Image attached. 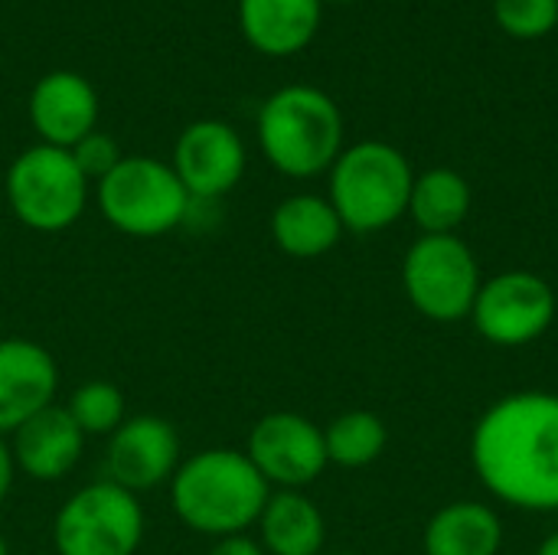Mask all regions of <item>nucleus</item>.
<instances>
[{"label": "nucleus", "instance_id": "c85d7f7f", "mask_svg": "<svg viewBox=\"0 0 558 555\" xmlns=\"http://www.w3.org/2000/svg\"><path fill=\"white\" fill-rule=\"evenodd\" d=\"M324 3H356V0H324Z\"/></svg>", "mask_w": 558, "mask_h": 555}, {"label": "nucleus", "instance_id": "412c9836", "mask_svg": "<svg viewBox=\"0 0 558 555\" xmlns=\"http://www.w3.org/2000/svg\"><path fill=\"white\" fill-rule=\"evenodd\" d=\"M324 445H327L330 464L360 471L383 458V451L389 445V429L376 412L350 409V412H340L337 419H330V425L324 429Z\"/></svg>", "mask_w": 558, "mask_h": 555}, {"label": "nucleus", "instance_id": "f3484780", "mask_svg": "<svg viewBox=\"0 0 558 555\" xmlns=\"http://www.w3.org/2000/svg\"><path fill=\"white\" fill-rule=\"evenodd\" d=\"M504 520L490 504L454 500L445 504L422 533L425 555H500Z\"/></svg>", "mask_w": 558, "mask_h": 555}, {"label": "nucleus", "instance_id": "1a4fd4ad", "mask_svg": "<svg viewBox=\"0 0 558 555\" xmlns=\"http://www.w3.org/2000/svg\"><path fill=\"white\" fill-rule=\"evenodd\" d=\"M558 298L553 285L526 268H510L487 278L471 307L474 330L494 347H530L556 321Z\"/></svg>", "mask_w": 558, "mask_h": 555}, {"label": "nucleus", "instance_id": "2eb2a0df", "mask_svg": "<svg viewBox=\"0 0 558 555\" xmlns=\"http://www.w3.org/2000/svg\"><path fill=\"white\" fill-rule=\"evenodd\" d=\"M10 451L16 461V474H26L36 484H56L78 468L85 455V435L72 422L65 406L52 402L10 435Z\"/></svg>", "mask_w": 558, "mask_h": 555}, {"label": "nucleus", "instance_id": "9d476101", "mask_svg": "<svg viewBox=\"0 0 558 555\" xmlns=\"http://www.w3.org/2000/svg\"><path fill=\"white\" fill-rule=\"evenodd\" d=\"M245 455L271 491H304L330 464L324 429L301 412L262 415L248 432Z\"/></svg>", "mask_w": 558, "mask_h": 555}, {"label": "nucleus", "instance_id": "a878e982", "mask_svg": "<svg viewBox=\"0 0 558 555\" xmlns=\"http://www.w3.org/2000/svg\"><path fill=\"white\" fill-rule=\"evenodd\" d=\"M13 481H16V461H13V451H10L7 435H0V504L10 497Z\"/></svg>", "mask_w": 558, "mask_h": 555}, {"label": "nucleus", "instance_id": "bb28decb", "mask_svg": "<svg viewBox=\"0 0 558 555\" xmlns=\"http://www.w3.org/2000/svg\"><path fill=\"white\" fill-rule=\"evenodd\" d=\"M536 555H558V530H556V533H549V536H546V540L539 543Z\"/></svg>", "mask_w": 558, "mask_h": 555}, {"label": "nucleus", "instance_id": "aec40b11", "mask_svg": "<svg viewBox=\"0 0 558 555\" xmlns=\"http://www.w3.org/2000/svg\"><path fill=\"white\" fill-rule=\"evenodd\" d=\"M474 193L471 183L451 167H432L415 173L409 216L422 229V236H458L471 213Z\"/></svg>", "mask_w": 558, "mask_h": 555}, {"label": "nucleus", "instance_id": "f8f14e48", "mask_svg": "<svg viewBox=\"0 0 558 555\" xmlns=\"http://www.w3.org/2000/svg\"><path fill=\"white\" fill-rule=\"evenodd\" d=\"M183 461V442L173 422L160 415H128L108 438L105 471L108 481L131 494L167 487Z\"/></svg>", "mask_w": 558, "mask_h": 555}, {"label": "nucleus", "instance_id": "b1692460", "mask_svg": "<svg viewBox=\"0 0 558 555\" xmlns=\"http://www.w3.org/2000/svg\"><path fill=\"white\" fill-rule=\"evenodd\" d=\"M72 157H75V164H78V170L88 177V183L95 186L101 177H108L118 164H121V147H118V141L111 137V134H101L98 128L88 134V137H82L72 150H69Z\"/></svg>", "mask_w": 558, "mask_h": 555}, {"label": "nucleus", "instance_id": "6e6552de", "mask_svg": "<svg viewBox=\"0 0 558 555\" xmlns=\"http://www.w3.org/2000/svg\"><path fill=\"white\" fill-rule=\"evenodd\" d=\"M481 285L477 255L458 236H422L402 258V291L435 324L468 321Z\"/></svg>", "mask_w": 558, "mask_h": 555}, {"label": "nucleus", "instance_id": "4be33fe9", "mask_svg": "<svg viewBox=\"0 0 558 555\" xmlns=\"http://www.w3.org/2000/svg\"><path fill=\"white\" fill-rule=\"evenodd\" d=\"M65 412L82 429L85 438H101V435L111 438L128 419V399L114 383L88 379L72 389V396L65 399Z\"/></svg>", "mask_w": 558, "mask_h": 555}, {"label": "nucleus", "instance_id": "c756f323", "mask_svg": "<svg viewBox=\"0 0 558 555\" xmlns=\"http://www.w3.org/2000/svg\"><path fill=\"white\" fill-rule=\"evenodd\" d=\"M324 555H350V553H324Z\"/></svg>", "mask_w": 558, "mask_h": 555}, {"label": "nucleus", "instance_id": "a211bd4d", "mask_svg": "<svg viewBox=\"0 0 558 555\" xmlns=\"http://www.w3.org/2000/svg\"><path fill=\"white\" fill-rule=\"evenodd\" d=\"M343 232L337 209L317 193L284 196L271 213V239L291 258H320L340 245Z\"/></svg>", "mask_w": 558, "mask_h": 555}, {"label": "nucleus", "instance_id": "5701e85b", "mask_svg": "<svg viewBox=\"0 0 558 555\" xmlns=\"http://www.w3.org/2000/svg\"><path fill=\"white\" fill-rule=\"evenodd\" d=\"M494 16L517 39H539L558 26V0H494Z\"/></svg>", "mask_w": 558, "mask_h": 555}, {"label": "nucleus", "instance_id": "9b49d317", "mask_svg": "<svg viewBox=\"0 0 558 555\" xmlns=\"http://www.w3.org/2000/svg\"><path fill=\"white\" fill-rule=\"evenodd\" d=\"M170 167L196 203H216L242 183L248 150L229 121L199 118L180 131Z\"/></svg>", "mask_w": 558, "mask_h": 555}, {"label": "nucleus", "instance_id": "6ab92c4d", "mask_svg": "<svg viewBox=\"0 0 558 555\" xmlns=\"http://www.w3.org/2000/svg\"><path fill=\"white\" fill-rule=\"evenodd\" d=\"M265 555H324L327 520L304 491H271L258 523Z\"/></svg>", "mask_w": 558, "mask_h": 555}, {"label": "nucleus", "instance_id": "393cba45", "mask_svg": "<svg viewBox=\"0 0 558 555\" xmlns=\"http://www.w3.org/2000/svg\"><path fill=\"white\" fill-rule=\"evenodd\" d=\"M206 555H265L262 543L248 533H239V536H222V540H213V550Z\"/></svg>", "mask_w": 558, "mask_h": 555}, {"label": "nucleus", "instance_id": "f257e3e1", "mask_svg": "<svg viewBox=\"0 0 558 555\" xmlns=\"http://www.w3.org/2000/svg\"><path fill=\"white\" fill-rule=\"evenodd\" d=\"M471 464L484 491L530 514L558 510V393H510L471 432Z\"/></svg>", "mask_w": 558, "mask_h": 555}, {"label": "nucleus", "instance_id": "7ed1b4c3", "mask_svg": "<svg viewBox=\"0 0 558 555\" xmlns=\"http://www.w3.org/2000/svg\"><path fill=\"white\" fill-rule=\"evenodd\" d=\"M258 144L278 173L291 180L320 177L343 150L340 105L317 85H284L258 111Z\"/></svg>", "mask_w": 558, "mask_h": 555}, {"label": "nucleus", "instance_id": "4468645a", "mask_svg": "<svg viewBox=\"0 0 558 555\" xmlns=\"http://www.w3.org/2000/svg\"><path fill=\"white\" fill-rule=\"evenodd\" d=\"M59 393L56 357L26 337L0 340V435H13L36 412L49 409Z\"/></svg>", "mask_w": 558, "mask_h": 555}, {"label": "nucleus", "instance_id": "0eeeda50", "mask_svg": "<svg viewBox=\"0 0 558 555\" xmlns=\"http://www.w3.org/2000/svg\"><path fill=\"white\" fill-rule=\"evenodd\" d=\"M147 517L137 494L101 478L78 487L52 517L59 555H137Z\"/></svg>", "mask_w": 558, "mask_h": 555}, {"label": "nucleus", "instance_id": "cd10ccee", "mask_svg": "<svg viewBox=\"0 0 558 555\" xmlns=\"http://www.w3.org/2000/svg\"><path fill=\"white\" fill-rule=\"evenodd\" d=\"M0 555H10V546H7V536L0 533Z\"/></svg>", "mask_w": 558, "mask_h": 555}, {"label": "nucleus", "instance_id": "39448f33", "mask_svg": "<svg viewBox=\"0 0 558 555\" xmlns=\"http://www.w3.org/2000/svg\"><path fill=\"white\" fill-rule=\"evenodd\" d=\"M92 193L105 222L131 239H157L190 222L193 196L167 160L147 154L121 157Z\"/></svg>", "mask_w": 558, "mask_h": 555}, {"label": "nucleus", "instance_id": "f03ea898", "mask_svg": "<svg viewBox=\"0 0 558 555\" xmlns=\"http://www.w3.org/2000/svg\"><path fill=\"white\" fill-rule=\"evenodd\" d=\"M167 491L177 520L209 540L255 530L271 497L268 481L235 448H206L183 458Z\"/></svg>", "mask_w": 558, "mask_h": 555}, {"label": "nucleus", "instance_id": "423d86ee", "mask_svg": "<svg viewBox=\"0 0 558 555\" xmlns=\"http://www.w3.org/2000/svg\"><path fill=\"white\" fill-rule=\"evenodd\" d=\"M7 203L20 226L33 232H65L92 200V183L62 147L33 144L7 167Z\"/></svg>", "mask_w": 558, "mask_h": 555}, {"label": "nucleus", "instance_id": "ddd939ff", "mask_svg": "<svg viewBox=\"0 0 558 555\" xmlns=\"http://www.w3.org/2000/svg\"><path fill=\"white\" fill-rule=\"evenodd\" d=\"M98 92L95 85L72 72V69H52L46 72L26 101V114L33 131L39 134V144L72 150L82 137H88L98 128Z\"/></svg>", "mask_w": 558, "mask_h": 555}, {"label": "nucleus", "instance_id": "20e7f679", "mask_svg": "<svg viewBox=\"0 0 558 555\" xmlns=\"http://www.w3.org/2000/svg\"><path fill=\"white\" fill-rule=\"evenodd\" d=\"M327 173V200L347 232H383L409 213L415 170L409 157L386 141H360L343 147Z\"/></svg>", "mask_w": 558, "mask_h": 555}, {"label": "nucleus", "instance_id": "dca6fc26", "mask_svg": "<svg viewBox=\"0 0 558 555\" xmlns=\"http://www.w3.org/2000/svg\"><path fill=\"white\" fill-rule=\"evenodd\" d=\"M324 0H239L245 43L262 56H294L320 29Z\"/></svg>", "mask_w": 558, "mask_h": 555}]
</instances>
